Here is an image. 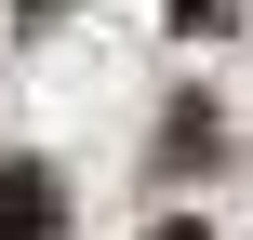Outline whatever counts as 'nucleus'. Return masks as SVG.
<instances>
[{"instance_id": "1", "label": "nucleus", "mask_w": 253, "mask_h": 240, "mask_svg": "<svg viewBox=\"0 0 253 240\" xmlns=\"http://www.w3.org/2000/svg\"><path fill=\"white\" fill-rule=\"evenodd\" d=\"M53 227H67L53 160H0V240H53Z\"/></svg>"}, {"instance_id": "4", "label": "nucleus", "mask_w": 253, "mask_h": 240, "mask_svg": "<svg viewBox=\"0 0 253 240\" xmlns=\"http://www.w3.org/2000/svg\"><path fill=\"white\" fill-rule=\"evenodd\" d=\"M147 240H213V227H187V214H160V227H147Z\"/></svg>"}, {"instance_id": "2", "label": "nucleus", "mask_w": 253, "mask_h": 240, "mask_svg": "<svg viewBox=\"0 0 253 240\" xmlns=\"http://www.w3.org/2000/svg\"><path fill=\"white\" fill-rule=\"evenodd\" d=\"M213 160H227V120H213L200 94H173V107H160V174H213Z\"/></svg>"}, {"instance_id": "3", "label": "nucleus", "mask_w": 253, "mask_h": 240, "mask_svg": "<svg viewBox=\"0 0 253 240\" xmlns=\"http://www.w3.org/2000/svg\"><path fill=\"white\" fill-rule=\"evenodd\" d=\"M173 27H187V40H227V27H240V0H173Z\"/></svg>"}]
</instances>
